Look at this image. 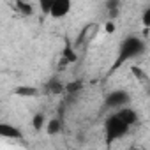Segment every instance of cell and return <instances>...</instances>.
I'll return each mask as SVG.
<instances>
[{
  "label": "cell",
  "instance_id": "obj_15",
  "mask_svg": "<svg viewBox=\"0 0 150 150\" xmlns=\"http://www.w3.org/2000/svg\"><path fill=\"white\" fill-rule=\"evenodd\" d=\"M81 87H83V81H72V83L65 85V92H69V94H78L81 90Z\"/></svg>",
  "mask_w": 150,
  "mask_h": 150
},
{
  "label": "cell",
  "instance_id": "obj_19",
  "mask_svg": "<svg viewBox=\"0 0 150 150\" xmlns=\"http://www.w3.org/2000/svg\"><path fill=\"white\" fill-rule=\"evenodd\" d=\"M148 92H150V85H148Z\"/></svg>",
  "mask_w": 150,
  "mask_h": 150
},
{
  "label": "cell",
  "instance_id": "obj_12",
  "mask_svg": "<svg viewBox=\"0 0 150 150\" xmlns=\"http://www.w3.org/2000/svg\"><path fill=\"white\" fill-rule=\"evenodd\" d=\"M16 9L23 14V16H32L35 11H34V6L30 2H25V0H16Z\"/></svg>",
  "mask_w": 150,
  "mask_h": 150
},
{
  "label": "cell",
  "instance_id": "obj_1",
  "mask_svg": "<svg viewBox=\"0 0 150 150\" xmlns=\"http://www.w3.org/2000/svg\"><path fill=\"white\" fill-rule=\"evenodd\" d=\"M145 51H146V42H145L141 37H136V35L125 37V39L120 42V46H118L117 60H115V64L111 65V72L117 71V69H120L124 64H127V62H131V60L141 57Z\"/></svg>",
  "mask_w": 150,
  "mask_h": 150
},
{
  "label": "cell",
  "instance_id": "obj_11",
  "mask_svg": "<svg viewBox=\"0 0 150 150\" xmlns=\"http://www.w3.org/2000/svg\"><path fill=\"white\" fill-rule=\"evenodd\" d=\"M46 92L48 94H53V96H58V94H62V92H65V85H62L58 80H50L48 83H46Z\"/></svg>",
  "mask_w": 150,
  "mask_h": 150
},
{
  "label": "cell",
  "instance_id": "obj_14",
  "mask_svg": "<svg viewBox=\"0 0 150 150\" xmlns=\"http://www.w3.org/2000/svg\"><path fill=\"white\" fill-rule=\"evenodd\" d=\"M71 62H76V53H74L71 48H65V50H64V58H62V64H71Z\"/></svg>",
  "mask_w": 150,
  "mask_h": 150
},
{
  "label": "cell",
  "instance_id": "obj_7",
  "mask_svg": "<svg viewBox=\"0 0 150 150\" xmlns=\"http://www.w3.org/2000/svg\"><path fill=\"white\" fill-rule=\"evenodd\" d=\"M39 88L37 87H32V85H18L16 88H14V96H18V97H37L39 96Z\"/></svg>",
  "mask_w": 150,
  "mask_h": 150
},
{
  "label": "cell",
  "instance_id": "obj_6",
  "mask_svg": "<svg viewBox=\"0 0 150 150\" xmlns=\"http://www.w3.org/2000/svg\"><path fill=\"white\" fill-rule=\"evenodd\" d=\"M117 113H118V115L122 117V120H124V122H127L131 127H132V125H136V124H138V120H139L138 111H136L134 108H131V106H124V108L117 110Z\"/></svg>",
  "mask_w": 150,
  "mask_h": 150
},
{
  "label": "cell",
  "instance_id": "obj_2",
  "mask_svg": "<svg viewBox=\"0 0 150 150\" xmlns=\"http://www.w3.org/2000/svg\"><path fill=\"white\" fill-rule=\"evenodd\" d=\"M129 129H131V125H129L127 122H124L122 117H120L117 111H113L111 115H108L106 120H104V134H106L108 143L124 138V136L129 132Z\"/></svg>",
  "mask_w": 150,
  "mask_h": 150
},
{
  "label": "cell",
  "instance_id": "obj_3",
  "mask_svg": "<svg viewBox=\"0 0 150 150\" xmlns=\"http://www.w3.org/2000/svg\"><path fill=\"white\" fill-rule=\"evenodd\" d=\"M129 104H131V96L127 90H122V88L111 90L104 97V106L110 110H120V108L129 106Z\"/></svg>",
  "mask_w": 150,
  "mask_h": 150
},
{
  "label": "cell",
  "instance_id": "obj_5",
  "mask_svg": "<svg viewBox=\"0 0 150 150\" xmlns=\"http://www.w3.org/2000/svg\"><path fill=\"white\" fill-rule=\"evenodd\" d=\"M0 136L7 138V139H21L23 138V132H21L20 127L11 125L7 122H2V124H0Z\"/></svg>",
  "mask_w": 150,
  "mask_h": 150
},
{
  "label": "cell",
  "instance_id": "obj_10",
  "mask_svg": "<svg viewBox=\"0 0 150 150\" xmlns=\"http://www.w3.org/2000/svg\"><path fill=\"white\" fill-rule=\"evenodd\" d=\"M46 132L50 136H57L62 132V120L60 118H50L46 124Z\"/></svg>",
  "mask_w": 150,
  "mask_h": 150
},
{
  "label": "cell",
  "instance_id": "obj_17",
  "mask_svg": "<svg viewBox=\"0 0 150 150\" xmlns=\"http://www.w3.org/2000/svg\"><path fill=\"white\" fill-rule=\"evenodd\" d=\"M141 25H143V28H146V30H150V6L143 11V14H141Z\"/></svg>",
  "mask_w": 150,
  "mask_h": 150
},
{
  "label": "cell",
  "instance_id": "obj_4",
  "mask_svg": "<svg viewBox=\"0 0 150 150\" xmlns=\"http://www.w3.org/2000/svg\"><path fill=\"white\" fill-rule=\"evenodd\" d=\"M72 9V0H55V4L50 11V16L53 20H62L65 18Z\"/></svg>",
  "mask_w": 150,
  "mask_h": 150
},
{
  "label": "cell",
  "instance_id": "obj_16",
  "mask_svg": "<svg viewBox=\"0 0 150 150\" xmlns=\"http://www.w3.org/2000/svg\"><path fill=\"white\" fill-rule=\"evenodd\" d=\"M53 4H55V0H39V9H41L44 14H50Z\"/></svg>",
  "mask_w": 150,
  "mask_h": 150
},
{
  "label": "cell",
  "instance_id": "obj_8",
  "mask_svg": "<svg viewBox=\"0 0 150 150\" xmlns=\"http://www.w3.org/2000/svg\"><path fill=\"white\" fill-rule=\"evenodd\" d=\"M120 7H122V0H106V11L110 20H117L120 14Z\"/></svg>",
  "mask_w": 150,
  "mask_h": 150
},
{
  "label": "cell",
  "instance_id": "obj_9",
  "mask_svg": "<svg viewBox=\"0 0 150 150\" xmlns=\"http://www.w3.org/2000/svg\"><path fill=\"white\" fill-rule=\"evenodd\" d=\"M131 74L134 76V80H138L139 83L150 85V76L146 74V71H145V69H141L139 65H131Z\"/></svg>",
  "mask_w": 150,
  "mask_h": 150
},
{
  "label": "cell",
  "instance_id": "obj_13",
  "mask_svg": "<svg viewBox=\"0 0 150 150\" xmlns=\"http://www.w3.org/2000/svg\"><path fill=\"white\" fill-rule=\"evenodd\" d=\"M46 124H48V118H46L44 113H35V115H34V118H32V127H34L35 131H42V127H46Z\"/></svg>",
  "mask_w": 150,
  "mask_h": 150
},
{
  "label": "cell",
  "instance_id": "obj_18",
  "mask_svg": "<svg viewBox=\"0 0 150 150\" xmlns=\"http://www.w3.org/2000/svg\"><path fill=\"white\" fill-rule=\"evenodd\" d=\"M104 30H106V34H115V32H117L115 20H108V21L104 23Z\"/></svg>",
  "mask_w": 150,
  "mask_h": 150
}]
</instances>
